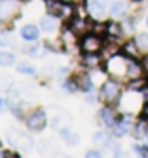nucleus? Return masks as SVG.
I'll return each instance as SVG.
<instances>
[{
	"mask_svg": "<svg viewBox=\"0 0 148 158\" xmlns=\"http://www.w3.org/2000/svg\"><path fill=\"white\" fill-rule=\"evenodd\" d=\"M7 141H9V144L12 148L19 149V151H30L33 148V144H35L30 135H26L24 132H21L18 129L7 130Z\"/></svg>",
	"mask_w": 148,
	"mask_h": 158,
	"instance_id": "obj_1",
	"label": "nucleus"
},
{
	"mask_svg": "<svg viewBox=\"0 0 148 158\" xmlns=\"http://www.w3.org/2000/svg\"><path fill=\"white\" fill-rule=\"evenodd\" d=\"M103 38L96 33H85L80 38V51L84 54H98L99 51H103Z\"/></svg>",
	"mask_w": 148,
	"mask_h": 158,
	"instance_id": "obj_2",
	"label": "nucleus"
},
{
	"mask_svg": "<svg viewBox=\"0 0 148 158\" xmlns=\"http://www.w3.org/2000/svg\"><path fill=\"white\" fill-rule=\"evenodd\" d=\"M19 12L18 0H0V23H7L14 19Z\"/></svg>",
	"mask_w": 148,
	"mask_h": 158,
	"instance_id": "obj_3",
	"label": "nucleus"
},
{
	"mask_svg": "<svg viewBox=\"0 0 148 158\" xmlns=\"http://www.w3.org/2000/svg\"><path fill=\"white\" fill-rule=\"evenodd\" d=\"M120 96V85L117 80H108L105 82L101 87V99L107 104H111V102H115Z\"/></svg>",
	"mask_w": 148,
	"mask_h": 158,
	"instance_id": "obj_4",
	"label": "nucleus"
},
{
	"mask_svg": "<svg viewBox=\"0 0 148 158\" xmlns=\"http://www.w3.org/2000/svg\"><path fill=\"white\" fill-rule=\"evenodd\" d=\"M46 123H47V118H46V113L42 111V110L33 111L32 115L26 118V125L30 130H42L46 127Z\"/></svg>",
	"mask_w": 148,
	"mask_h": 158,
	"instance_id": "obj_5",
	"label": "nucleus"
},
{
	"mask_svg": "<svg viewBox=\"0 0 148 158\" xmlns=\"http://www.w3.org/2000/svg\"><path fill=\"white\" fill-rule=\"evenodd\" d=\"M122 54H124L127 59H139V57H141V51H139L136 40H129V42H125L124 47H122Z\"/></svg>",
	"mask_w": 148,
	"mask_h": 158,
	"instance_id": "obj_6",
	"label": "nucleus"
},
{
	"mask_svg": "<svg viewBox=\"0 0 148 158\" xmlns=\"http://www.w3.org/2000/svg\"><path fill=\"white\" fill-rule=\"evenodd\" d=\"M143 64H139L138 59H127V64H125V75L129 77V78H138L141 77L143 73Z\"/></svg>",
	"mask_w": 148,
	"mask_h": 158,
	"instance_id": "obj_7",
	"label": "nucleus"
},
{
	"mask_svg": "<svg viewBox=\"0 0 148 158\" xmlns=\"http://www.w3.org/2000/svg\"><path fill=\"white\" fill-rule=\"evenodd\" d=\"M89 14L93 16L94 19H103L107 14V9H105V4L101 0H93L89 4Z\"/></svg>",
	"mask_w": 148,
	"mask_h": 158,
	"instance_id": "obj_8",
	"label": "nucleus"
},
{
	"mask_svg": "<svg viewBox=\"0 0 148 158\" xmlns=\"http://www.w3.org/2000/svg\"><path fill=\"white\" fill-rule=\"evenodd\" d=\"M68 28L73 33H77V35H85V31L89 30V26H87V21H85L84 18H73L72 21H70Z\"/></svg>",
	"mask_w": 148,
	"mask_h": 158,
	"instance_id": "obj_9",
	"label": "nucleus"
},
{
	"mask_svg": "<svg viewBox=\"0 0 148 158\" xmlns=\"http://www.w3.org/2000/svg\"><path fill=\"white\" fill-rule=\"evenodd\" d=\"M40 26L44 31H54L58 28V19H56L54 14H49V16H44L40 19Z\"/></svg>",
	"mask_w": 148,
	"mask_h": 158,
	"instance_id": "obj_10",
	"label": "nucleus"
},
{
	"mask_svg": "<svg viewBox=\"0 0 148 158\" xmlns=\"http://www.w3.org/2000/svg\"><path fill=\"white\" fill-rule=\"evenodd\" d=\"M21 37H23L26 42H35V40L38 38L37 26H33V24H26V26L21 30Z\"/></svg>",
	"mask_w": 148,
	"mask_h": 158,
	"instance_id": "obj_11",
	"label": "nucleus"
},
{
	"mask_svg": "<svg viewBox=\"0 0 148 158\" xmlns=\"http://www.w3.org/2000/svg\"><path fill=\"white\" fill-rule=\"evenodd\" d=\"M101 120L105 122V125L110 127V129H113L117 123V118H115V111L111 110V108H105V110H101Z\"/></svg>",
	"mask_w": 148,
	"mask_h": 158,
	"instance_id": "obj_12",
	"label": "nucleus"
},
{
	"mask_svg": "<svg viewBox=\"0 0 148 158\" xmlns=\"http://www.w3.org/2000/svg\"><path fill=\"white\" fill-rule=\"evenodd\" d=\"M125 12H127V5L124 2H113L110 7V14L111 18H124Z\"/></svg>",
	"mask_w": 148,
	"mask_h": 158,
	"instance_id": "obj_13",
	"label": "nucleus"
},
{
	"mask_svg": "<svg viewBox=\"0 0 148 158\" xmlns=\"http://www.w3.org/2000/svg\"><path fill=\"white\" fill-rule=\"evenodd\" d=\"M129 127H131V122L125 120V118H122L120 122H117V123H115V127H113V134H115L117 137H120V135L127 134Z\"/></svg>",
	"mask_w": 148,
	"mask_h": 158,
	"instance_id": "obj_14",
	"label": "nucleus"
},
{
	"mask_svg": "<svg viewBox=\"0 0 148 158\" xmlns=\"http://www.w3.org/2000/svg\"><path fill=\"white\" fill-rule=\"evenodd\" d=\"M47 4V10L54 16H61V10H63V2L61 0H46Z\"/></svg>",
	"mask_w": 148,
	"mask_h": 158,
	"instance_id": "obj_15",
	"label": "nucleus"
},
{
	"mask_svg": "<svg viewBox=\"0 0 148 158\" xmlns=\"http://www.w3.org/2000/svg\"><path fill=\"white\" fill-rule=\"evenodd\" d=\"M84 64H85V68H99L101 59H99L98 54H85L84 56Z\"/></svg>",
	"mask_w": 148,
	"mask_h": 158,
	"instance_id": "obj_16",
	"label": "nucleus"
},
{
	"mask_svg": "<svg viewBox=\"0 0 148 158\" xmlns=\"http://www.w3.org/2000/svg\"><path fill=\"white\" fill-rule=\"evenodd\" d=\"M146 85H148V80L139 78V77H138V78H131V82H129V89H131V90H139V92H141Z\"/></svg>",
	"mask_w": 148,
	"mask_h": 158,
	"instance_id": "obj_17",
	"label": "nucleus"
},
{
	"mask_svg": "<svg viewBox=\"0 0 148 158\" xmlns=\"http://www.w3.org/2000/svg\"><path fill=\"white\" fill-rule=\"evenodd\" d=\"M136 44H138L139 51L143 52V54H146V52H148V35H146V33H141V35H138V38H136Z\"/></svg>",
	"mask_w": 148,
	"mask_h": 158,
	"instance_id": "obj_18",
	"label": "nucleus"
},
{
	"mask_svg": "<svg viewBox=\"0 0 148 158\" xmlns=\"http://www.w3.org/2000/svg\"><path fill=\"white\" fill-rule=\"evenodd\" d=\"M77 85H79L80 89H84V90H91V89H93V82H91V78H89L87 75L79 77V78H77Z\"/></svg>",
	"mask_w": 148,
	"mask_h": 158,
	"instance_id": "obj_19",
	"label": "nucleus"
},
{
	"mask_svg": "<svg viewBox=\"0 0 148 158\" xmlns=\"http://www.w3.org/2000/svg\"><path fill=\"white\" fill-rule=\"evenodd\" d=\"M61 135H63V139H65L68 144H77V143H79V137H77V134L70 132L68 129H63V130H61Z\"/></svg>",
	"mask_w": 148,
	"mask_h": 158,
	"instance_id": "obj_20",
	"label": "nucleus"
},
{
	"mask_svg": "<svg viewBox=\"0 0 148 158\" xmlns=\"http://www.w3.org/2000/svg\"><path fill=\"white\" fill-rule=\"evenodd\" d=\"M14 54H9V52H0V66H9V64H14Z\"/></svg>",
	"mask_w": 148,
	"mask_h": 158,
	"instance_id": "obj_21",
	"label": "nucleus"
},
{
	"mask_svg": "<svg viewBox=\"0 0 148 158\" xmlns=\"http://www.w3.org/2000/svg\"><path fill=\"white\" fill-rule=\"evenodd\" d=\"M107 33H108V35H111V37L119 38V37L122 35V28L119 26V24H115V23L107 24Z\"/></svg>",
	"mask_w": 148,
	"mask_h": 158,
	"instance_id": "obj_22",
	"label": "nucleus"
},
{
	"mask_svg": "<svg viewBox=\"0 0 148 158\" xmlns=\"http://www.w3.org/2000/svg\"><path fill=\"white\" fill-rule=\"evenodd\" d=\"M18 71L19 73H26V75H33L35 73V68L30 64H24V63H21V64L18 66Z\"/></svg>",
	"mask_w": 148,
	"mask_h": 158,
	"instance_id": "obj_23",
	"label": "nucleus"
},
{
	"mask_svg": "<svg viewBox=\"0 0 148 158\" xmlns=\"http://www.w3.org/2000/svg\"><path fill=\"white\" fill-rule=\"evenodd\" d=\"M93 141L96 144H103V146H105V144H107V141H108V137L103 134V132H96V134H94V137H93Z\"/></svg>",
	"mask_w": 148,
	"mask_h": 158,
	"instance_id": "obj_24",
	"label": "nucleus"
},
{
	"mask_svg": "<svg viewBox=\"0 0 148 158\" xmlns=\"http://www.w3.org/2000/svg\"><path fill=\"white\" fill-rule=\"evenodd\" d=\"M0 45H12V37L7 33H0Z\"/></svg>",
	"mask_w": 148,
	"mask_h": 158,
	"instance_id": "obj_25",
	"label": "nucleus"
},
{
	"mask_svg": "<svg viewBox=\"0 0 148 158\" xmlns=\"http://www.w3.org/2000/svg\"><path fill=\"white\" fill-rule=\"evenodd\" d=\"M23 51L26 52L28 56H32V57H37V56H38V45H32V47H24Z\"/></svg>",
	"mask_w": 148,
	"mask_h": 158,
	"instance_id": "obj_26",
	"label": "nucleus"
},
{
	"mask_svg": "<svg viewBox=\"0 0 148 158\" xmlns=\"http://www.w3.org/2000/svg\"><path fill=\"white\" fill-rule=\"evenodd\" d=\"M94 33L96 35L98 33H107V24H99V23L94 24Z\"/></svg>",
	"mask_w": 148,
	"mask_h": 158,
	"instance_id": "obj_27",
	"label": "nucleus"
},
{
	"mask_svg": "<svg viewBox=\"0 0 148 158\" xmlns=\"http://www.w3.org/2000/svg\"><path fill=\"white\" fill-rule=\"evenodd\" d=\"M136 153L139 155V156H148V148H138V146H136Z\"/></svg>",
	"mask_w": 148,
	"mask_h": 158,
	"instance_id": "obj_28",
	"label": "nucleus"
},
{
	"mask_svg": "<svg viewBox=\"0 0 148 158\" xmlns=\"http://www.w3.org/2000/svg\"><path fill=\"white\" fill-rule=\"evenodd\" d=\"M141 64H143V70L145 73H148V52L143 56V61H141Z\"/></svg>",
	"mask_w": 148,
	"mask_h": 158,
	"instance_id": "obj_29",
	"label": "nucleus"
},
{
	"mask_svg": "<svg viewBox=\"0 0 148 158\" xmlns=\"http://www.w3.org/2000/svg\"><path fill=\"white\" fill-rule=\"evenodd\" d=\"M141 115H143V118H146V120H148V101L145 102V106H143V113H141Z\"/></svg>",
	"mask_w": 148,
	"mask_h": 158,
	"instance_id": "obj_30",
	"label": "nucleus"
},
{
	"mask_svg": "<svg viewBox=\"0 0 148 158\" xmlns=\"http://www.w3.org/2000/svg\"><path fill=\"white\" fill-rule=\"evenodd\" d=\"M143 130H145V125H141V122H139V123H138V125H136V134H141V132H143Z\"/></svg>",
	"mask_w": 148,
	"mask_h": 158,
	"instance_id": "obj_31",
	"label": "nucleus"
},
{
	"mask_svg": "<svg viewBox=\"0 0 148 158\" xmlns=\"http://www.w3.org/2000/svg\"><path fill=\"white\" fill-rule=\"evenodd\" d=\"M141 94H143V99H145V101H148V89H146V87L141 90Z\"/></svg>",
	"mask_w": 148,
	"mask_h": 158,
	"instance_id": "obj_32",
	"label": "nucleus"
},
{
	"mask_svg": "<svg viewBox=\"0 0 148 158\" xmlns=\"http://www.w3.org/2000/svg\"><path fill=\"white\" fill-rule=\"evenodd\" d=\"M87 156H99V153H98V151H89Z\"/></svg>",
	"mask_w": 148,
	"mask_h": 158,
	"instance_id": "obj_33",
	"label": "nucleus"
},
{
	"mask_svg": "<svg viewBox=\"0 0 148 158\" xmlns=\"http://www.w3.org/2000/svg\"><path fill=\"white\" fill-rule=\"evenodd\" d=\"M0 156H7V153H2V151H0Z\"/></svg>",
	"mask_w": 148,
	"mask_h": 158,
	"instance_id": "obj_34",
	"label": "nucleus"
},
{
	"mask_svg": "<svg viewBox=\"0 0 148 158\" xmlns=\"http://www.w3.org/2000/svg\"><path fill=\"white\" fill-rule=\"evenodd\" d=\"M2 106H4V102H2V99H0V108H2Z\"/></svg>",
	"mask_w": 148,
	"mask_h": 158,
	"instance_id": "obj_35",
	"label": "nucleus"
},
{
	"mask_svg": "<svg viewBox=\"0 0 148 158\" xmlns=\"http://www.w3.org/2000/svg\"><path fill=\"white\" fill-rule=\"evenodd\" d=\"M146 141H148V132H146Z\"/></svg>",
	"mask_w": 148,
	"mask_h": 158,
	"instance_id": "obj_36",
	"label": "nucleus"
},
{
	"mask_svg": "<svg viewBox=\"0 0 148 158\" xmlns=\"http://www.w3.org/2000/svg\"><path fill=\"white\" fill-rule=\"evenodd\" d=\"M23 2H30V0H23Z\"/></svg>",
	"mask_w": 148,
	"mask_h": 158,
	"instance_id": "obj_37",
	"label": "nucleus"
},
{
	"mask_svg": "<svg viewBox=\"0 0 148 158\" xmlns=\"http://www.w3.org/2000/svg\"><path fill=\"white\" fill-rule=\"evenodd\" d=\"M146 23H148V21H146Z\"/></svg>",
	"mask_w": 148,
	"mask_h": 158,
	"instance_id": "obj_38",
	"label": "nucleus"
}]
</instances>
